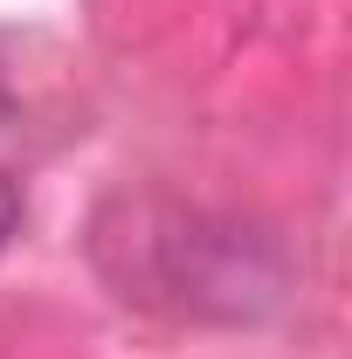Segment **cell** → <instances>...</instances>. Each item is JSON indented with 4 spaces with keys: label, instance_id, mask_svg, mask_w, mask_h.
Returning <instances> with one entry per match:
<instances>
[{
    "label": "cell",
    "instance_id": "7a4b0ae2",
    "mask_svg": "<svg viewBox=\"0 0 352 359\" xmlns=\"http://www.w3.org/2000/svg\"><path fill=\"white\" fill-rule=\"evenodd\" d=\"M21 215H28V194H21V180L0 173V249L21 235Z\"/></svg>",
    "mask_w": 352,
    "mask_h": 359
},
{
    "label": "cell",
    "instance_id": "6da1fadb",
    "mask_svg": "<svg viewBox=\"0 0 352 359\" xmlns=\"http://www.w3.org/2000/svg\"><path fill=\"white\" fill-rule=\"evenodd\" d=\"M90 256L118 297L166 318L256 325L290 297V263L256 222L173 194H118L90 228Z\"/></svg>",
    "mask_w": 352,
    "mask_h": 359
},
{
    "label": "cell",
    "instance_id": "3957f363",
    "mask_svg": "<svg viewBox=\"0 0 352 359\" xmlns=\"http://www.w3.org/2000/svg\"><path fill=\"white\" fill-rule=\"evenodd\" d=\"M0 111H7V90H0Z\"/></svg>",
    "mask_w": 352,
    "mask_h": 359
}]
</instances>
